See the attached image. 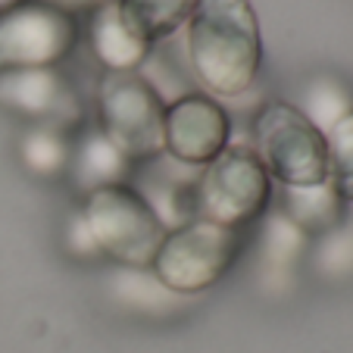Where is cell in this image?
Segmentation results:
<instances>
[{
  "mask_svg": "<svg viewBox=\"0 0 353 353\" xmlns=\"http://www.w3.org/2000/svg\"><path fill=\"white\" fill-rule=\"evenodd\" d=\"M188 60L219 97L250 91L263 63L260 22L250 0H197L188 19Z\"/></svg>",
  "mask_w": 353,
  "mask_h": 353,
  "instance_id": "obj_1",
  "label": "cell"
},
{
  "mask_svg": "<svg viewBox=\"0 0 353 353\" xmlns=\"http://www.w3.org/2000/svg\"><path fill=\"white\" fill-rule=\"evenodd\" d=\"M81 219L97 250L128 269L154 266V256L166 238L163 222L157 219L144 194L132 185H113L88 194Z\"/></svg>",
  "mask_w": 353,
  "mask_h": 353,
  "instance_id": "obj_2",
  "label": "cell"
},
{
  "mask_svg": "<svg viewBox=\"0 0 353 353\" xmlns=\"http://www.w3.org/2000/svg\"><path fill=\"white\" fill-rule=\"evenodd\" d=\"M254 154L285 188H313L328 181L325 134L291 103H266L254 119Z\"/></svg>",
  "mask_w": 353,
  "mask_h": 353,
  "instance_id": "obj_3",
  "label": "cell"
},
{
  "mask_svg": "<svg viewBox=\"0 0 353 353\" xmlns=\"http://www.w3.org/2000/svg\"><path fill=\"white\" fill-rule=\"evenodd\" d=\"M272 197V179L256 160L254 147L228 144L203 166L194 181V219L216 222L238 232L260 219Z\"/></svg>",
  "mask_w": 353,
  "mask_h": 353,
  "instance_id": "obj_4",
  "label": "cell"
},
{
  "mask_svg": "<svg viewBox=\"0 0 353 353\" xmlns=\"http://www.w3.org/2000/svg\"><path fill=\"white\" fill-rule=\"evenodd\" d=\"M100 132L128 160H157L163 154L166 103L138 72H107L97 85Z\"/></svg>",
  "mask_w": 353,
  "mask_h": 353,
  "instance_id": "obj_5",
  "label": "cell"
},
{
  "mask_svg": "<svg viewBox=\"0 0 353 353\" xmlns=\"http://www.w3.org/2000/svg\"><path fill=\"white\" fill-rule=\"evenodd\" d=\"M241 234L216 222L191 219L166 232L154 256V275L172 294H197L213 288L234 266Z\"/></svg>",
  "mask_w": 353,
  "mask_h": 353,
  "instance_id": "obj_6",
  "label": "cell"
},
{
  "mask_svg": "<svg viewBox=\"0 0 353 353\" xmlns=\"http://www.w3.org/2000/svg\"><path fill=\"white\" fill-rule=\"evenodd\" d=\"M79 44V22L38 0L0 13V72L57 69Z\"/></svg>",
  "mask_w": 353,
  "mask_h": 353,
  "instance_id": "obj_7",
  "label": "cell"
},
{
  "mask_svg": "<svg viewBox=\"0 0 353 353\" xmlns=\"http://www.w3.org/2000/svg\"><path fill=\"white\" fill-rule=\"evenodd\" d=\"M228 113L207 94H185L166 103L163 150L181 166H207L228 147Z\"/></svg>",
  "mask_w": 353,
  "mask_h": 353,
  "instance_id": "obj_8",
  "label": "cell"
},
{
  "mask_svg": "<svg viewBox=\"0 0 353 353\" xmlns=\"http://www.w3.org/2000/svg\"><path fill=\"white\" fill-rule=\"evenodd\" d=\"M0 107L60 132L81 119L79 97L57 69L0 72Z\"/></svg>",
  "mask_w": 353,
  "mask_h": 353,
  "instance_id": "obj_9",
  "label": "cell"
},
{
  "mask_svg": "<svg viewBox=\"0 0 353 353\" xmlns=\"http://www.w3.org/2000/svg\"><path fill=\"white\" fill-rule=\"evenodd\" d=\"M69 169H72L75 185L85 194H94L100 188L125 185L128 172H132V160L100 128H88L72 144Z\"/></svg>",
  "mask_w": 353,
  "mask_h": 353,
  "instance_id": "obj_10",
  "label": "cell"
},
{
  "mask_svg": "<svg viewBox=\"0 0 353 353\" xmlns=\"http://www.w3.org/2000/svg\"><path fill=\"white\" fill-rule=\"evenodd\" d=\"M88 38H91V50L107 72H134L141 63L150 54V44L141 41L132 28L122 22L119 7L113 3H103L100 10L91 13L88 22Z\"/></svg>",
  "mask_w": 353,
  "mask_h": 353,
  "instance_id": "obj_11",
  "label": "cell"
},
{
  "mask_svg": "<svg viewBox=\"0 0 353 353\" xmlns=\"http://www.w3.org/2000/svg\"><path fill=\"white\" fill-rule=\"evenodd\" d=\"M119 16L141 41L154 47L157 41L169 38L188 26L197 0H116Z\"/></svg>",
  "mask_w": 353,
  "mask_h": 353,
  "instance_id": "obj_12",
  "label": "cell"
},
{
  "mask_svg": "<svg viewBox=\"0 0 353 353\" xmlns=\"http://www.w3.org/2000/svg\"><path fill=\"white\" fill-rule=\"evenodd\" d=\"M285 200H288L285 216L303 234L332 228L341 219V207H344V197L334 191L332 181H322V185L313 188H285Z\"/></svg>",
  "mask_w": 353,
  "mask_h": 353,
  "instance_id": "obj_13",
  "label": "cell"
},
{
  "mask_svg": "<svg viewBox=\"0 0 353 353\" xmlns=\"http://www.w3.org/2000/svg\"><path fill=\"white\" fill-rule=\"evenodd\" d=\"M69 154H72V144L63 138L60 128L34 125L32 132L22 138V160L38 175L63 172V169L69 166Z\"/></svg>",
  "mask_w": 353,
  "mask_h": 353,
  "instance_id": "obj_14",
  "label": "cell"
},
{
  "mask_svg": "<svg viewBox=\"0 0 353 353\" xmlns=\"http://www.w3.org/2000/svg\"><path fill=\"white\" fill-rule=\"evenodd\" d=\"M328 181L344 200H353V110L325 132Z\"/></svg>",
  "mask_w": 353,
  "mask_h": 353,
  "instance_id": "obj_15",
  "label": "cell"
},
{
  "mask_svg": "<svg viewBox=\"0 0 353 353\" xmlns=\"http://www.w3.org/2000/svg\"><path fill=\"white\" fill-rule=\"evenodd\" d=\"M297 110L307 116L322 134H325L341 116L350 113L353 103H350V94H347L338 81L316 79L313 85L307 88V94H303V107H297Z\"/></svg>",
  "mask_w": 353,
  "mask_h": 353,
  "instance_id": "obj_16",
  "label": "cell"
},
{
  "mask_svg": "<svg viewBox=\"0 0 353 353\" xmlns=\"http://www.w3.org/2000/svg\"><path fill=\"white\" fill-rule=\"evenodd\" d=\"M300 247H303V232L288 216H275L266 228V263L281 272L297 260Z\"/></svg>",
  "mask_w": 353,
  "mask_h": 353,
  "instance_id": "obj_17",
  "label": "cell"
},
{
  "mask_svg": "<svg viewBox=\"0 0 353 353\" xmlns=\"http://www.w3.org/2000/svg\"><path fill=\"white\" fill-rule=\"evenodd\" d=\"M69 244H72L75 254H100L91 232H88V225H85V219H81V213L69 222Z\"/></svg>",
  "mask_w": 353,
  "mask_h": 353,
  "instance_id": "obj_18",
  "label": "cell"
},
{
  "mask_svg": "<svg viewBox=\"0 0 353 353\" xmlns=\"http://www.w3.org/2000/svg\"><path fill=\"white\" fill-rule=\"evenodd\" d=\"M38 3L54 7V10H60V13H66L75 19L79 13H94V10H100L103 3H110V0H38Z\"/></svg>",
  "mask_w": 353,
  "mask_h": 353,
  "instance_id": "obj_19",
  "label": "cell"
},
{
  "mask_svg": "<svg viewBox=\"0 0 353 353\" xmlns=\"http://www.w3.org/2000/svg\"><path fill=\"white\" fill-rule=\"evenodd\" d=\"M19 3H26V0H0V13L10 10V7H19Z\"/></svg>",
  "mask_w": 353,
  "mask_h": 353,
  "instance_id": "obj_20",
  "label": "cell"
}]
</instances>
